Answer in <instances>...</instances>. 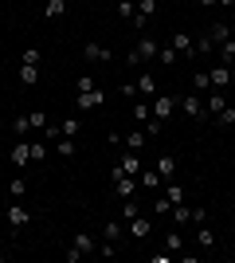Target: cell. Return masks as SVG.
<instances>
[{
    "label": "cell",
    "instance_id": "obj_1",
    "mask_svg": "<svg viewBox=\"0 0 235 263\" xmlns=\"http://www.w3.org/2000/svg\"><path fill=\"white\" fill-rule=\"evenodd\" d=\"M82 55H87L90 63H114V51L106 44H98V40H87V47H82Z\"/></svg>",
    "mask_w": 235,
    "mask_h": 263
},
{
    "label": "cell",
    "instance_id": "obj_2",
    "mask_svg": "<svg viewBox=\"0 0 235 263\" xmlns=\"http://www.w3.org/2000/svg\"><path fill=\"white\" fill-rule=\"evenodd\" d=\"M4 220H8V228H12V232H20V228H24V224H28L32 216H28V209H24L20 200H12L8 209H4Z\"/></svg>",
    "mask_w": 235,
    "mask_h": 263
},
{
    "label": "cell",
    "instance_id": "obj_3",
    "mask_svg": "<svg viewBox=\"0 0 235 263\" xmlns=\"http://www.w3.org/2000/svg\"><path fill=\"white\" fill-rule=\"evenodd\" d=\"M180 110L188 114V118H208V110H204V95L196 90V95H184L180 99Z\"/></svg>",
    "mask_w": 235,
    "mask_h": 263
},
{
    "label": "cell",
    "instance_id": "obj_4",
    "mask_svg": "<svg viewBox=\"0 0 235 263\" xmlns=\"http://www.w3.org/2000/svg\"><path fill=\"white\" fill-rule=\"evenodd\" d=\"M8 161L16 165V169H24V165H32V142H24V138H20V142H16V145L8 149Z\"/></svg>",
    "mask_w": 235,
    "mask_h": 263
},
{
    "label": "cell",
    "instance_id": "obj_5",
    "mask_svg": "<svg viewBox=\"0 0 235 263\" xmlns=\"http://www.w3.org/2000/svg\"><path fill=\"white\" fill-rule=\"evenodd\" d=\"M102 102H106V90L94 87V90H82V95L75 99V110H98Z\"/></svg>",
    "mask_w": 235,
    "mask_h": 263
},
{
    "label": "cell",
    "instance_id": "obj_6",
    "mask_svg": "<svg viewBox=\"0 0 235 263\" xmlns=\"http://www.w3.org/2000/svg\"><path fill=\"white\" fill-rule=\"evenodd\" d=\"M208 79H212V90H227V87H231V67L216 63L212 71H208Z\"/></svg>",
    "mask_w": 235,
    "mask_h": 263
},
{
    "label": "cell",
    "instance_id": "obj_7",
    "mask_svg": "<svg viewBox=\"0 0 235 263\" xmlns=\"http://www.w3.org/2000/svg\"><path fill=\"white\" fill-rule=\"evenodd\" d=\"M173 110H177V99H173V95H153V118L157 122H165Z\"/></svg>",
    "mask_w": 235,
    "mask_h": 263
},
{
    "label": "cell",
    "instance_id": "obj_8",
    "mask_svg": "<svg viewBox=\"0 0 235 263\" xmlns=\"http://www.w3.org/2000/svg\"><path fill=\"white\" fill-rule=\"evenodd\" d=\"M141 169H145V165H141V157H137V154H130V149H125V157H122V161L114 165V173H130V177H137ZM114 173H110V177H114Z\"/></svg>",
    "mask_w": 235,
    "mask_h": 263
},
{
    "label": "cell",
    "instance_id": "obj_9",
    "mask_svg": "<svg viewBox=\"0 0 235 263\" xmlns=\"http://www.w3.org/2000/svg\"><path fill=\"white\" fill-rule=\"evenodd\" d=\"M137 55H141V63H153L157 55H161V44H157L153 35H145V40H137V47H134Z\"/></svg>",
    "mask_w": 235,
    "mask_h": 263
},
{
    "label": "cell",
    "instance_id": "obj_10",
    "mask_svg": "<svg viewBox=\"0 0 235 263\" xmlns=\"http://www.w3.org/2000/svg\"><path fill=\"white\" fill-rule=\"evenodd\" d=\"M114 189H118V197H122V200H130L137 193V181L130 173H114Z\"/></svg>",
    "mask_w": 235,
    "mask_h": 263
},
{
    "label": "cell",
    "instance_id": "obj_11",
    "mask_svg": "<svg viewBox=\"0 0 235 263\" xmlns=\"http://www.w3.org/2000/svg\"><path fill=\"white\" fill-rule=\"evenodd\" d=\"M153 169L165 177V181H173V177H177V157H173V154H157V165H153Z\"/></svg>",
    "mask_w": 235,
    "mask_h": 263
},
{
    "label": "cell",
    "instance_id": "obj_12",
    "mask_svg": "<svg viewBox=\"0 0 235 263\" xmlns=\"http://www.w3.org/2000/svg\"><path fill=\"white\" fill-rule=\"evenodd\" d=\"M145 138H149V134L141 130V126H137V130H130V134H125L122 142H125V149H130V154H141V149H145Z\"/></svg>",
    "mask_w": 235,
    "mask_h": 263
},
{
    "label": "cell",
    "instance_id": "obj_13",
    "mask_svg": "<svg viewBox=\"0 0 235 263\" xmlns=\"http://www.w3.org/2000/svg\"><path fill=\"white\" fill-rule=\"evenodd\" d=\"M196 243H200L204 252H212V248H216V232L208 228V220H204V224H196Z\"/></svg>",
    "mask_w": 235,
    "mask_h": 263
},
{
    "label": "cell",
    "instance_id": "obj_14",
    "mask_svg": "<svg viewBox=\"0 0 235 263\" xmlns=\"http://www.w3.org/2000/svg\"><path fill=\"white\" fill-rule=\"evenodd\" d=\"M224 106H227V95H224V90H212V95L204 99V110H208V118H212V114H220Z\"/></svg>",
    "mask_w": 235,
    "mask_h": 263
},
{
    "label": "cell",
    "instance_id": "obj_15",
    "mask_svg": "<svg viewBox=\"0 0 235 263\" xmlns=\"http://www.w3.org/2000/svg\"><path fill=\"white\" fill-rule=\"evenodd\" d=\"M173 47H177V55H196V47H192V35H188V32H173Z\"/></svg>",
    "mask_w": 235,
    "mask_h": 263
},
{
    "label": "cell",
    "instance_id": "obj_16",
    "mask_svg": "<svg viewBox=\"0 0 235 263\" xmlns=\"http://www.w3.org/2000/svg\"><path fill=\"white\" fill-rule=\"evenodd\" d=\"M168 216H173V224H177V228H184V224H192V209H188V204H184V200H180V204H173V212H168Z\"/></svg>",
    "mask_w": 235,
    "mask_h": 263
},
{
    "label": "cell",
    "instance_id": "obj_17",
    "mask_svg": "<svg viewBox=\"0 0 235 263\" xmlns=\"http://www.w3.org/2000/svg\"><path fill=\"white\" fill-rule=\"evenodd\" d=\"M137 177H141V189H165V177L157 173V169H141Z\"/></svg>",
    "mask_w": 235,
    "mask_h": 263
},
{
    "label": "cell",
    "instance_id": "obj_18",
    "mask_svg": "<svg viewBox=\"0 0 235 263\" xmlns=\"http://www.w3.org/2000/svg\"><path fill=\"white\" fill-rule=\"evenodd\" d=\"M130 232H134V240H145L149 232H153V220H141V216H134V220H130Z\"/></svg>",
    "mask_w": 235,
    "mask_h": 263
},
{
    "label": "cell",
    "instance_id": "obj_19",
    "mask_svg": "<svg viewBox=\"0 0 235 263\" xmlns=\"http://www.w3.org/2000/svg\"><path fill=\"white\" fill-rule=\"evenodd\" d=\"M71 243H75V248H78V252H82V255H94V252H98V243L90 240L87 232H75V240H71Z\"/></svg>",
    "mask_w": 235,
    "mask_h": 263
},
{
    "label": "cell",
    "instance_id": "obj_20",
    "mask_svg": "<svg viewBox=\"0 0 235 263\" xmlns=\"http://www.w3.org/2000/svg\"><path fill=\"white\" fill-rule=\"evenodd\" d=\"M4 193H8L12 200H20L24 193H28V185H24V177H8V181H4Z\"/></svg>",
    "mask_w": 235,
    "mask_h": 263
},
{
    "label": "cell",
    "instance_id": "obj_21",
    "mask_svg": "<svg viewBox=\"0 0 235 263\" xmlns=\"http://www.w3.org/2000/svg\"><path fill=\"white\" fill-rule=\"evenodd\" d=\"M137 95H149V99L157 95V79L149 75V71H141V75H137Z\"/></svg>",
    "mask_w": 235,
    "mask_h": 263
},
{
    "label": "cell",
    "instance_id": "obj_22",
    "mask_svg": "<svg viewBox=\"0 0 235 263\" xmlns=\"http://www.w3.org/2000/svg\"><path fill=\"white\" fill-rule=\"evenodd\" d=\"M20 83L24 87H35V83H39V67L35 63H20Z\"/></svg>",
    "mask_w": 235,
    "mask_h": 263
},
{
    "label": "cell",
    "instance_id": "obj_23",
    "mask_svg": "<svg viewBox=\"0 0 235 263\" xmlns=\"http://www.w3.org/2000/svg\"><path fill=\"white\" fill-rule=\"evenodd\" d=\"M78 130H82L78 114H71V118H63V122H59V134H63V138H78Z\"/></svg>",
    "mask_w": 235,
    "mask_h": 263
},
{
    "label": "cell",
    "instance_id": "obj_24",
    "mask_svg": "<svg viewBox=\"0 0 235 263\" xmlns=\"http://www.w3.org/2000/svg\"><path fill=\"white\" fill-rule=\"evenodd\" d=\"M212 126H220V130H224V126H235V106L231 102H227L220 114H212Z\"/></svg>",
    "mask_w": 235,
    "mask_h": 263
},
{
    "label": "cell",
    "instance_id": "obj_25",
    "mask_svg": "<svg viewBox=\"0 0 235 263\" xmlns=\"http://www.w3.org/2000/svg\"><path fill=\"white\" fill-rule=\"evenodd\" d=\"M208 40L220 47L224 40H231V28H227V24H212V28H208Z\"/></svg>",
    "mask_w": 235,
    "mask_h": 263
},
{
    "label": "cell",
    "instance_id": "obj_26",
    "mask_svg": "<svg viewBox=\"0 0 235 263\" xmlns=\"http://www.w3.org/2000/svg\"><path fill=\"white\" fill-rule=\"evenodd\" d=\"M51 145H55V154H59V157H75V138H63V134H59Z\"/></svg>",
    "mask_w": 235,
    "mask_h": 263
},
{
    "label": "cell",
    "instance_id": "obj_27",
    "mask_svg": "<svg viewBox=\"0 0 235 263\" xmlns=\"http://www.w3.org/2000/svg\"><path fill=\"white\" fill-rule=\"evenodd\" d=\"M216 51H220V63L231 67V63H235V35H231V40H224V44L216 47Z\"/></svg>",
    "mask_w": 235,
    "mask_h": 263
},
{
    "label": "cell",
    "instance_id": "obj_28",
    "mask_svg": "<svg viewBox=\"0 0 235 263\" xmlns=\"http://www.w3.org/2000/svg\"><path fill=\"white\" fill-rule=\"evenodd\" d=\"M63 12H67V0H47V4H44V16H47V20H59Z\"/></svg>",
    "mask_w": 235,
    "mask_h": 263
},
{
    "label": "cell",
    "instance_id": "obj_29",
    "mask_svg": "<svg viewBox=\"0 0 235 263\" xmlns=\"http://www.w3.org/2000/svg\"><path fill=\"white\" fill-rule=\"evenodd\" d=\"M165 248H168L173 255H180V252H184V240H180V228H173V232L165 236Z\"/></svg>",
    "mask_w": 235,
    "mask_h": 263
},
{
    "label": "cell",
    "instance_id": "obj_30",
    "mask_svg": "<svg viewBox=\"0 0 235 263\" xmlns=\"http://www.w3.org/2000/svg\"><path fill=\"white\" fill-rule=\"evenodd\" d=\"M118 16H122V20H134L137 16V0H118Z\"/></svg>",
    "mask_w": 235,
    "mask_h": 263
},
{
    "label": "cell",
    "instance_id": "obj_31",
    "mask_svg": "<svg viewBox=\"0 0 235 263\" xmlns=\"http://www.w3.org/2000/svg\"><path fill=\"white\" fill-rule=\"evenodd\" d=\"M153 118V106L149 102H134V122H149Z\"/></svg>",
    "mask_w": 235,
    "mask_h": 263
},
{
    "label": "cell",
    "instance_id": "obj_32",
    "mask_svg": "<svg viewBox=\"0 0 235 263\" xmlns=\"http://www.w3.org/2000/svg\"><path fill=\"white\" fill-rule=\"evenodd\" d=\"M192 87L200 90V95H204V90H212V79H208V71H196V75H192Z\"/></svg>",
    "mask_w": 235,
    "mask_h": 263
},
{
    "label": "cell",
    "instance_id": "obj_33",
    "mask_svg": "<svg viewBox=\"0 0 235 263\" xmlns=\"http://www.w3.org/2000/svg\"><path fill=\"white\" fill-rule=\"evenodd\" d=\"M165 197L173 200V204H180V200H184V189H180V185H173V181H165Z\"/></svg>",
    "mask_w": 235,
    "mask_h": 263
},
{
    "label": "cell",
    "instance_id": "obj_34",
    "mask_svg": "<svg viewBox=\"0 0 235 263\" xmlns=\"http://www.w3.org/2000/svg\"><path fill=\"white\" fill-rule=\"evenodd\" d=\"M94 255H102V259H114V255H118V243H114V240H102Z\"/></svg>",
    "mask_w": 235,
    "mask_h": 263
},
{
    "label": "cell",
    "instance_id": "obj_35",
    "mask_svg": "<svg viewBox=\"0 0 235 263\" xmlns=\"http://www.w3.org/2000/svg\"><path fill=\"white\" fill-rule=\"evenodd\" d=\"M177 59H180V55H177V47H173V44H168V47H161V55H157V63H168V67L177 63Z\"/></svg>",
    "mask_w": 235,
    "mask_h": 263
},
{
    "label": "cell",
    "instance_id": "obj_36",
    "mask_svg": "<svg viewBox=\"0 0 235 263\" xmlns=\"http://www.w3.org/2000/svg\"><path fill=\"white\" fill-rule=\"evenodd\" d=\"M118 236H122L118 220H106V228H102V240H114V243H118Z\"/></svg>",
    "mask_w": 235,
    "mask_h": 263
},
{
    "label": "cell",
    "instance_id": "obj_37",
    "mask_svg": "<svg viewBox=\"0 0 235 263\" xmlns=\"http://www.w3.org/2000/svg\"><path fill=\"white\" fill-rule=\"evenodd\" d=\"M28 126H32V130H44V126H47V114H44V110H32V114H28Z\"/></svg>",
    "mask_w": 235,
    "mask_h": 263
},
{
    "label": "cell",
    "instance_id": "obj_38",
    "mask_svg": "<svg viewBox=\"0 0 235 263\" xmlns=\"http://www.w3.org/2000/svg\"><path fill=\"white\" fill-rule=\"evenodd\" d=\"M153 212H157V216H168V212H173V200H168V197H157L153 200Z\"/></svg>",
    "mask_w": 235,
    "mask_h": 263
},
{
    "label": "cell",
    "instance_id": "obj_39",
    "mask_svg": "<svg viewBox=\"0 0 235 263\" xmlns=\"http://www.w3.org/2000/svg\"><path fill=\"white\" fill-rule=\"evenodd\" d=\"M137 212H141V209H137V200L130 197V200H125V204H122V220H134Z\"/></svg>",
    "mask_w": 235,
    "mask_h": 263
},
{
    "label": "cell",
    "instance_id": "obj_40",
    "mask_svg": "<svg viewBox=\"0 0 235 263\" xmlns=\"http://www.w3.org/2000/svg\"><path fill=\"white\" fill-rule=\"evenodd\" d=\"M47 157V138L44 142H32V161H44Z\"/></svg>",
    "mask_w": 235,
    "mask_h": 263
},
{
    "label": "cell",
    "instance_id": "obj_41",
    "mask_svg": "<svg viewBox=\"0 0 235 263\" xmlns=\"http://www.w3.org/2000/svg\"><path fill=\"white\" fill-rule=\"evenodd\" d=\"M137 12H141V16L149 20V16L157 12V0H137Z\"/></svg>",
    "mask_w": 235,
    "mask_h": 263
},
{
    "label": "cell",
    "instance_id": "obj_42",
    "mask_svg": "<svg viewBox=\"0 0 235 263\" xmlns=\"http://www.w3.org/2000/svg\"><path fill=\"white\" fill-rule=\"evenodd\" d=\"M75 87H78V95H82V90H94V87H98V83H94V79H90V75H78V83H75Z\"/></svg>",
    "mask_w": 235,
    "mask_h": 263
},
{
    "label": "cell",
    "instance_id": "obj_43",
    "mask_svg": "<svg viewBox=\"0 0 235 263\" xmlns=\"http://www.w3.org/2000/svg\"><path fill=\"white\" fill-rule=\"evenodd\" d=\"M12 130H16V134H20V138H24V134H28V130H32V126H28V114H20V118H16V122H12Z\"/></svg>",
    "mask_w": 235,
    "mask_h": 263
},
{
    "label": "cell",
    "instance_id": "obj_44",
    "mask_svg": "<svg viewBox=\"0 0 235 263\" xmlns=\"http://www.w3.org/2000/svg\"><path fill=\"white\" fill-rule=\"evenodd\" d=\"M39 59H44L39 47H28V51H24V63H35V67H39Z\"/></svg>",
    "mask_w": 235,
    "mask_h": 263
},
{
    "label": "cell",
    "instance_id": "obj_45",
    "mask_svg": "<svg viewBox=\"0 0 235 263\" xmlns=\"http://www.w3.org/2000/svg\"><path fill=\"white\" fill-rule=\"evenodd\" d=\"M196 4H200V8H212V4H216V0H196Z\"/></svg>",
    "mask_w": 235,
    "mask_h": 263
},
{
    "label": "cell",
    "instance_id": "obj_46",
    "mask_svg": "<svg viewBox=\"0 0 235 263\" xmlns=\"http://www.w3.org/2000/svg\"><path fill=\"white\" fill-rule=\"evenodd\" d=\"M216 4H220V8H231V4H235V0H216Z\"/></svg>",
    "mask_w": 235,
    "mask_h": 263
},
{
    "label": "cell",
    "instance_id": "obj_47",
    "mask_svg": "<svg viewBox=\"0 0 235 263\" xmlns=\"http://www.w3.org/2000/svg\"><path fill=\"white\" fill-rule=\"evenodd\" d=\"M0 185H4V169H0Z\"/></svg>",
    "mask_w": 235,
    "mask_h": 263
},
{
    "label": "cell",
    "instance_id": "obj_48",
    "mask_svg": "<svg viewBox=\"0 0 235 263\" xmlns=\"http://www.w3.org/2000/svg\"><path fill=\"white\" fill-rule=\"evenodd\" d=\"M0 248H4V240H0Z\"/></svg>",
    "mask_w": 235,
    "mask_h": 263
},
{
    "label": "cell",
    "instance_id": "obj_49",
    "mask_svg": "<svg viewBox=\"0 0 235 263\" xmlns=\"http://www.w3.org/2000/svg\"><path fill=\"white\" fill-rule=\"evenodd\" d=\"M231 71H235V63H231Z\"/></svg>",
    "mask_w": 235,
    "mask_h": 263
},
{
    "label": "cell",
    "instance_id": "obj_50",
    "mask_svg": "<svg viewBox=\"0 0 235 263\" xmlns=\"http://www.w3.org/2000/svg\"><path fill=\"white\" fill-rule=\"evenodd\" d=\"M231 232H235V224H231Z\"/></svg>",
    "mask_w": 235,
    "mask_h": 263
}]
</instances>
